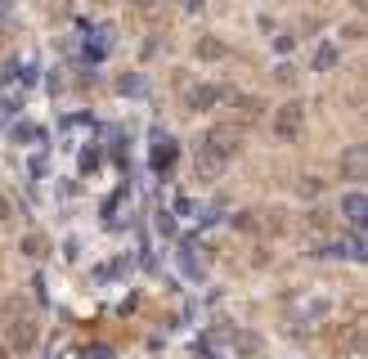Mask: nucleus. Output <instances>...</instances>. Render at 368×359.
Segmentation results:
<instances>
[{
	"label": "nucleus",
	"mask_w": 368,
	"mask_h": 359,
	"mask_svg": "<svg viewBox=\"0 0 368 359\" xmlns=\"http://www.w3.org/2000/svg\"><path fill=\"white\" fill-rule=\"evenodd\" d=\"M14 140H18V144H23V140H41V130H36V126H18Z\"/></svg>",
	"instance_id": "obj_12"
},
{
	"label": "nucleus",
	"mask_w": 368,
	"mask_h": 359,
	"mask_svg": "<svg viewBox=\"0 0 368 359\" xmlns=\"http://www.w3.org/2000/svg\"><path fill=\"white\" fill-rule=\"evenodd\" d=\"M337 68V45H319L314 49V72H333Z\"/></svg>",
	"instance_id": "obj_7"
},
{
	"label": "nucleus",
	"mask_w": 368,
	"mask_h": 359,
	"mask_svg": "<svg viewBox=\"0 0 368 359\" xmlns=\"http://www.w3.org/2000/svg\"><path fill=\"white\" fill-rule=\"evenodd\" d=\"M278 81H288V85H292V81H297V68L283 63V68H278Z\"/></svg>",
	"instance_id": "obj_13"
},
{
	"label": "nucleus",
	"mask_w": 368,
	"mask_h": 359,
	"mask_svg": "<svg viewBox=\"0 0 368 359\" xmlns=\"http://www.w3.org/2000/svg\"><path fill=\"white\" fill-rule=\"evenodd\" d=\"M9 337H14L18 351H27V346L36 341V328H32V324H14V332H9Z\"/></svg>",
	"instance_id": "obj_9"
},
{
	"label": "nucleus",
	"mask_w": 368,
	"mask_h": 359,
	"mask_svg": "<svg viewBox=\"0 0 368 359\" xmlns=\"http://www.w3.org/2000/svg\"><path fill=\"white\" fill-rule=\"evenodd\" d=\"M301 121H305V108H301V104H283V108L274 113V135H278V140H297V135H301Z\"/></svg>",
	"instance_id": "obj_2"
},
{
	"label": "nucleus",
	"mask_w": 368,
	"mask_h": 359,
	"mask_svg": "<svg viewBox=\"0 0 368 359\" xmlns=\"http://www.w3.org/2000/svg\"><path fill=\"white\" fill-rule=\"evenodd\" d=\"M193 54H198V59H225L229 49L220 45V41H198V49H193Z\"/></svg>",
	"instance_id": "obj_10"
},
{
	"label": "nucleus",
	"mask_w": 368,
	"mask_h": 359,
	"mask_svg": "<svg viewBox=\"0 0 368 359\" xmlns=\"http://www.w3.org/2000/svg\"><path fill=\"white\" fill-rule=\"evenodd\" d=\"M341 166H346L350 176L360 180V176H364V148H350V157H341Z\"/></svg>",
	"instance_id": "obj_11"
},
{
	"label": "nucleus",
	"mask_w": 368,
	"mask_h": 359,
	"mask_svg": "<svg viewBox=\"0 0 368 359\" xmlns=\"http://www.w3.org/2000/svg\"><path fill=\"white\" fill-rule=\"evenodd\" d=\"M23 256H32V261H41L45 252H50V238H45V233H23Z\"/></svg>",
	"instance_id": "obj_6"
},
{
	"label": "nucleus",
	"mask_w": 368,
	"mask_h": 359,
	"mask_svg": "<svg viewBox=\"0 0 368 359\" xmlns=\"http://www.w3.org/2000/svg\"><path fill=\"white\" fill-rule=\"evenodd\" d=\"M234 351H238V355H261V337H256V332H238V337H234Z\"/></svg>",
	"instance_id": "obj_8"
},
{
	"label": "nucleus",
	"mask_w": 368,
	"mask_h": 359,
	"mask_svg": "<svg viewBox=\"0 0 368 359\" xmlns=\"http://www.w3.org/2000/svg\"><path fill=\"white\" fill-rule=\"evenodd\" d=\"M140 5H153V0H140Z\"/></svg>",
	"instance_id": "obj_15"
},
{
	"label": "nucleus",
	"mask_w": 368,
	"mask_h": 359,
	"mask_svg": "<svg viewBox=\"0 0 368 359\" xmlns=\"http://www.w3.org/2000/svg\"><path fill=\"white\" fill-rule=\"evenodd\" d=\"M225 95L229 90H220V85H193V90L184 95V104H189V108H211L216 99H225Z\"/></svg>",
	"instance_id": "obj_3"
},
{
	"label": "nucleus",
	"mask_w": 368,
	"mask_h": 359,
	"mask_svg": "<svg viewBox=\"0 0 368 359\" xmlns=\"http://www.w3.org/2000/svg\"><path fill=\"white\" fill-rule=\"evenodd\" d=\"M364 212H368V197L360 189H350L346 197H341V216H346L350 225H364Z\"/></svg>",
	"instance_id": "obj_4"
},
{
	"label": "nucleus",
	"mask_w": 368,
	"mask_h": 359,
	"mask_svg": "<svg viewBox=\"0 0 368 359\" xmlns=\"http://www.w3.org/2000/svg\"><path fill=\"white\" fill-rule=\"evenodd\" d=\"M0 359H5V351H0Z\"/></svg>",
	"instance_id": "obj_16"
},
{
	"label": "nucleus",
	"mask_w": 368,
	"mask_h": 359,
	"mask_svg": "<svg viewBox=\"0 0 368 359\" xmlns=\"http://www.w3.org/2000/svg\"><path fill=\"white\" fill-rule=\"evenodd\" d=\"M0 220H9V197L0 193Z\"/></svg>",
	"instance_id": "obj_14"
},
{
	"label": "nucleus",
	"mask_w": 368,
	"mask_h": 359,
	"mask_svg": "<svg viewBox=\"0 0 368 359\" xmlns=\"http://www.w3.org/2000/svg\"><path fill=\"white\" fill-rule=\"evenodd\" d=\"M176 157H180V148H176V140H171V135L153 144V166H157V171H162V166H171Z\"/></svg>",
	"instance_id": "obj_5"
},
{
	"label": "nucleus",
	"mask_w": 368,
	"mask_h": 359,
	"mask_svg": "<svg viewBox=\"0 0 368 359\" xmlns=\"http://www.w3.org/2000/svg\"><path fill=\"white\" fill-rule=\"evenodd\" d=\"M238 144H243L238 126H211V130H207V140H202V153H198V171H202V176H216V171L238 153Z\"/></svg>",
	"instance_id": "obj_1"
}]
</instances>
